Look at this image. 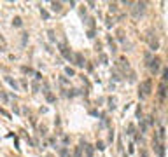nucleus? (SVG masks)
<instances>
[{
  "instance_id": "12",
  "label": "nucleus",
  "mask_w": 168,
  "mask_h": 157,
  "mask_svg": "<svg viewBox=\"0 0 168 157\" xmlns=\"http://www.w3.org/2000/svg\"><path fill=\"white\" fill-rule=\"evenodd\" d=\"M5 80H7V82H9V84H11L14 89H18V82H16V80H12L11 77H5Z\"/></svg>"
},
{
  "instance_id": "15",
  "label": "nucleus",
  "mask_w": 168,
  "mask_h": 157,
  "mask_svg": "<svg viewBox=\"0 0 168 157\" xmlns=\"http://www.w3.org/2000/svg\"><path fill=\"white\" fill-rule=\"evenodd\" d=\"M74 157H81V147H77V148L74 150Z\"/></svg>"
},
{
  "instance_id": "16",
  "label": "nucleus",
  "mask_w": 168,
  "mask_h": 157,
  "mask_svg": "<svg viewBox=\"0 0 168 157\" xmlns=\"http://www.w3.org/2000/svg\"><path fill=\"white\" fill-rule=\"evenodd\" d=\"M65 73H67V75H70V77H72V75H74V70H72V68H65Z\"/></svg>"
},
{
  "instance_id": "3",
  "label": "nucleus",
  "mask_w": 168,
  "mask_h": 157,
  "mask_svg": "<svg viewBox=\"0 0 168 157\" xmlns=\"http://www.w3.org/2000/svg\"><path fill=\"white\" fill-rule=\"evenodd\" d=\"M60 53L63 54V58L65 59H68V61H74V54H72V51L65 46V44H60Z\"/></svg>"
},
{
  "instance_id": "2",
  "label": "nucleus",
  "mask_w": 168,
  "mask_h": 157,
  "mask_svg": "<svg viewBox=\"0 0 168 157\" xmlns=\"http://www.w3.org/2000/svg\"><path fill=\"white\" fill-rule=\"evenodd\" d=\"M145 59L149 61V63H147L149 70H151L152 73H156V72H158V68H159V63H161V59H159V58H151V54H149V53L145 54Z\"/></svg>"
},
{
  "instance_id": "4",
  "label": "nucleus",
  "mask_w": 168,
  "mask_h": 157,
  "mask_svg": "<svg viewBox=\"0 0 168 157\" xmlns=\"http://www.w3.org/2000/svg\"><path fill=\"white\" fill-rule=\"evenodd\" d=\"M149 46H151V49H158L159 47V42H158V38H156V33H154V37H149Z\"/></svg>"
},
{
  "instance_id": "10",
  "label": "nucleus",
  "mask_w": 168,
  "mask_h": 157,
  "mask_svg": "<svg viewBox=\"0 0 168 157\" xmlns=\"http://www.w3.org/2000/svg\"><path fill=\"white\" fill-rule=\"evenodd\" d=\"M51 9H53L54 12H60V11H61V4H60V2H53V4H51Z\"/></svg>"
},
{
  "instance_id": "14",
  "label": "nucleus",
  "mask_w": 168,
  "mask_h": 157,
  "mask_svg": "<svg viewBox=\"0 0 168 157\" xmlns=\"http://www.w3.org/2000/svg\"><path fill=\"white\" fill-rule=\"evenodd\" d=\"M58 154H60L61 157H65V155L68 154V150H67V148H60V150H58Z\"/></svg>"
},
{
  "instance_id": "19",
  "label": "nucleus",
  "mask_w": 168,
  "mask_h": 157,
  "mask_svg": "<svg viewBox=\"0 0 168 157\" xmlns=\"http://www.w3.org/2000/svg\"><path fill=\"white\" fill-rule=\"evenodd\" d=\"M96 148H100V150H103L105 147H103V143H102V142H98V143H96Z\"/></svg>"
},
{
  "instance_id": "8",
  "label": "nucleus",
  "mask_w": 168,
  "mask_h": 157,
  "mask_svg": "<svg viewBox=\"0 0 168 157\" xmlns=\"http://www.w3.org/2000/svg\"><path fill=\"white\" fill-rule=\"evenodd\" d=\"M84 148H86V157H93V147L84 143Z\"/></svg>"
},
{
  "instance_id": "13",
  "label": "nucleus",
  "mask_w": 168,
  "mask_h": 157,
  "mask_svg": "<svg viewBox=\"0 0 168 157\" xmlns=\"http://www.w3.org/2000/svg\"><path fill=\"white\" fill-rule=\"evenodd\" d=\"M12 25H14V26H21V18H14Z\"/></svg>"
},
{
  "instance_id": "11",
  "label": "nucleus",
  "mask_w": 168,
  "mask_h": 157,
  "mask_svg": "<svg viewBox=\"0 0 168 157\" xmlns=\"http://www.w3.org/2000/svg\"><path fill=\"white\" fill-rule=\"evenodd\" d=\"M44 94H46V100H47L49 103H53V101H54V96H53L49 91H44Z\"/></svg>"
},
{
  "instance_id": "9",
  "label": "nucleus",
  "mask_w": 168,
  "mask_h": 157,
  "mask_svg": "<svg viewBox=\"0 0 168 157\" xmlns=\"http://www.w3.org/2000/svg\"><path fill=\"white\" fill-rule=\"evenodd\" d=\"M5 47H7V42H5V38L0 35V53L2 51H5Z\"/></svg>"
},
{
  "instance_id": "5",
  "label": "nucleus",
  "mask_w": 168,
  "mask_h": 157,
  "mask_svg": "<svg viewBox=\"0 0 168 157\" xmlns=\"http://www.w3.org/2000/svg\"><path fill=\"white\" fill-rule=\"evenodd\" d=\"M74 58H75V65H77V66H84V65H86V59H84V56H82V54H79V53H77Z\"/></svg>"
},
{
  "instance_id": "20",
  "label": "nucleus",
  "mask_w": 168,
  "mask_h": 157,
  "mask_svg": "<svg viewBox=\"0 0 168 157\" xmlns=\"http://www.w3.org/2000/svg\"><path fill=\"white\" fill-rule=\"evenodd\" d=\"M88 37H89V38H93V37H95V32H93V30H89V32H88Z\"/></svg>"
},
{
  "instance_id": "17",
  "label": "nucleus",
  "mask_w": 168,
  "mask_h": 157,
  "mask_svg": "<svg viewBox=\"0 0 168 157\" xmlns=\"http://www.w3.org/2000/svg\"><path fill=\"white\" fill-rule=\"evenodd\" d=\"M133 131H135V127H133V124H130L128 126V134H133Z\"/></svg>"
},
{
  "instance_id": "1",
  "label": "nucleus",
  "mask_w": 168,
  "mask_h": 157,
  "mask_svg": "<svg viewBox=\"0 0 168 157\" xmlns=\"http://www.w3.org/2000/svg\"><path fill=\"white\" fill-rule=\"evenodd\" d=\"M151 86H152L151 79H145V80L140 84V91H138V96H140V98L149 96V94H151Z\"/></svg>"
},
{
  "instance_id": "7",
  "label": "nucleus",
  "mask_w": 168,
  "mask_h": 157,
  "mask_svg": "<svg viewBox=\"0 0 168 157\" xmlns=\"http://www.w3.org/2000/svg\"><path fill=\"white\" fill-rule=\"evenodd\" d=\"M158 94H159V98H161V100H165V96H166V91H165V82H161V84H159V93H158Z\"/></svg>"
},
{
  "instance_id": "6",
  "label": "nucleus",
  "mask_w": 168,
  "mask_h": 157,
  "mask_svg": "<svg viewBox=\"0 0 168 157\" xmlns=\"http://www.w3.org/2000/svg\"><path fill=\"white\" fill-rule=\"evenodd\" d=\"M144 7H145V4L142 2V4H135V9H133V14L135 16H138V14H142L144 12Z\"/></svg>"
},
{
  "instance_id": "18",
  "label": "nucleus",
  "mask_w": 168,
  "mask_h": 157,
  "mask_svg": "<svg viewBox=\"0 0 168 157\" xmlns=\"http://www.w3.org/2000/svg\"><path fill=\"white\" fill-rule=\"evenodd\" d=\"M40 12H42V18H44V19H47V18H49V14H47V11H44V9H42Z\"/></svg>"
}]
</instances>
